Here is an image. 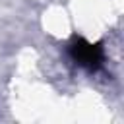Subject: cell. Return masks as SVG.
<instances>
[{"mask_svg": "<svg viewBox=\"0 0 124 124\" xmlns=\"http://www.w3.org/2000/svg\"><path fill=\"white\" fill-rule=\"evenodd\" d=\"M68 54L74 64L87 72H99L105 64V48L101 43H89L83 37H74L68 45Z\"/></svg>", "mask_w": 124, "mask_h": 124, "instance_id": "cell-1", "label": "cell"}]
</instances>
